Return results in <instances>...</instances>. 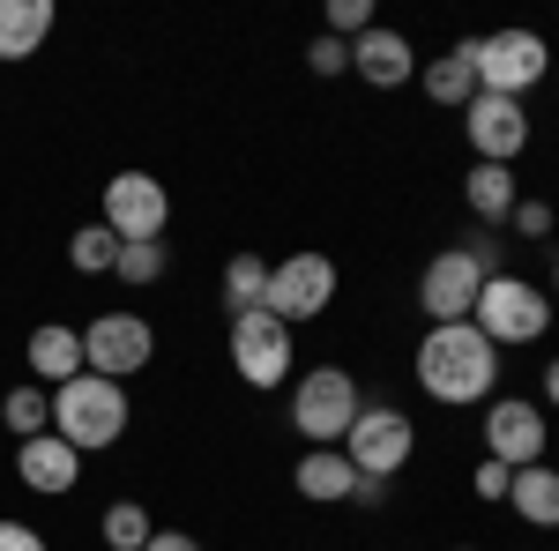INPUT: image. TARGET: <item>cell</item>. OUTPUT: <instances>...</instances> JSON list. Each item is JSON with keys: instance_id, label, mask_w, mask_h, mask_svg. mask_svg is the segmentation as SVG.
Instances as JSON below:
<instances>
[{"instance_id": "obj_1", "label": "cell", "mask_w": 559, "mask_h": 551, "mask_svg": "<svg viewBox=\"0 0 559 551\" xmlns=\"http://www.w3.org/2000/svg\"><path fill=\"white\" fill-rule=\"evenodd\" d=\"M418 387L448 410H471V403H492L500 387V343L477 336V321H448V328H426L418 343Z\"/></svg>"}, {"instance_id": "obj_2", "label": "cell", "mask_w": 559, "mask_h": 551, "mask_svg": "<svg viewBox=\"0 0 559 551\" xmlns=\"http://www.w3.org/2000/svg\"><path fill=\"white\" fill-rule=\"evenodd\" d=\"M128 387L120 381H97V373H75L68 387H52V432L90 455V447H112L120 432H128Z\"/></svg>"}, {"instance_id": "obj_3", "label": "cell", "mask_w": 559, "mask_h": 551, "mask_svg": "<svg viewBox=\"0 0 559 551\" xmlns=\"http://www.w3.org/2000/svg\"><path fill=\"white\" fill-rule=\"evenodd\" d=\"M358 381H350L344 366H313L299 387H292V424H299V440L313 447H344V432L358 424Z\"/></svg>"}, {"instance_id": "obj_4", "label": "cell", "mask_w": 559, "mask_h": 551, "mask_svg": "<svg viewBox=\"0 0 559 551\" xmlns=\"http://www.w3.org/2000/svg\"><path fill=\"white\" fill-rule=\"evenodd\" d=\"M336 298V261L329 254H292V261H269V291H261V313H276L284 328H306L321 321Z\"/></svg>"}, {"instance_id": "obj_5", "label": "cell", "mask_w": 559, "mask_h": 551, "mask_svg": "<svg viewBox=\"0 0 559 551\" xmlns=\"http://www.w3.org/2000/svg\"><path fill=\"white\" fill-rule=\"evenodd\" d=\"M477 336L485 343H545L552 328V298H537V284H522V276H492L485 291H477Z\"/></svg>"}, {"instance_id": "obj_6", "label": "cell", "mask_w": 559, "mask_h": 551, "mask_svg": "<svg viewBox=\"0 0 559 551\" xmlns=\"http://www.w3.org/2000/svg\"><path fill=\"white\" fill-rule=\"evenodd\" d=\"M150 358H157V328H150L142 313H97V321L83 328V366L97 373V381L128 387Z\"/></svg>"}, {"instance_id": "obj_7", "label": "cell", "mask_w": 559, "mask_h": 551, "mask_svg": "<svg viewBox=\"0 0 559 551\" xmlns=\"http://www.w3.org/2000/svg\"><path fill=\"white\" fill-rule=\"evenodd\" d=\"M344 455L358 477H395V469L418 455V424L403 418L395 403H366L358 410V424L344 432Z\"/></svg>"}, {"instance_id": "obj_8", "label": "cell", "mask_w": 559, "mask_h": 551, "mask_svg": "<svg viewBox=\"0 0 559 551\" xmlns=\"http://www.w3.org/2000/svg\"><path fill=\"white\" fill-rule=\"evenodd\" d=\"M120 247L128 239H165V224H173V194H165V179H150V171H112L105 179V216H97Z\"/></svg>"}, {"instance_id": "obj_9", "label": "cell", "mask_w": 559, "mask_h": 551, "mask_svg": "<svg viewBox=\"0 0 559 551\" xmlns=\"http://www.w3.org/2000/svg\"><path fill=\"white\" fill-rule=\"evenodd\" d=\"M545 68H552V45L537 38V31H522V23L477 38V89H492V97H522Z\"/></svg>"}, {"instance_id": "obj_10", "label": "cell", "mask_w": 559, "mask_h": 551, "mask_svg": "<svg viewBox=\"0 0 559 551\" xmlns=\"http://www.w3.org/2000/svg\"><path fill=\"white\" fill-rule=\"evenodd\" d=\"M231 366H239V381L247 387H284L292 381V328L276 321V313H239L231 321Z\"/></svg>"}, {"instance_id": "obj_11", "label": "cell", "mask_w": 559, "mask_h": 551, "mask_svg": "<svg viewBox=\"0 0 559 551\" xmlns=\"http://www.w3.org/2000/svg\"><path fill=\"white\" fill-rule=\"evenodd\" d=\"M463 134H471L477 165H515L522 149H530V112H522V97L477 89L471 105H463Z\"/></svg>"}, {"instance_id": "obj_12", "label": "cell", "mask_w": 559, "mask_h": 551, "mask_svg": "<svg viewBox=\"0 0 559 551\" xmlns=\"http://www.w3.org/2000/svg\"><path fill=\"white\" fill-rule=\"evenodd\" d=\"M545 447H552V424L537 418V403H515V395L485 403V455L492 463L530 469V463H545Z\"/></svg>"}, {"instance_id": "obj_13", "label": "cell", "mask_w": 559, "mask_h": 551, "mask_svg": "<svg viewBox=\"0 0 559 551\" xmlns=\"http://www.w3.org/2000/svg\"><path fill=\"white\" fill-rule=\"evenodd\" d=\"M477 291H485V276H477L471 261L455 254H432L426 261V276H418V306H426V321L432 328H448V321H471L477 313Z\"/></svg>"}, {"instance_id": "obj_14", "label": "cell", "mask_w": 559, "mask_h": 551, "mask_svg": "<svg viewBox=\"0 0 559 551\" xmlns=\"http://www.w3.org/2000/svg\"><path fill=\"white\" fill-rule=\"evenodd\" d=\"M15 477H23L38 500H60V492H75V484H83V455H75L60 432H38V440H23V447H15Z\"/></svg>"}, {"instance_id": "obj_15", "label": "cell", "mask_w": 559, "mask_h": 551, "mask_svg": "<svg viewBox=\"0 0 559 551\" xmlns=\"http://www.w3.org/2000/svg\"><path fill=\"white\" fill-rule=\"evenodd\" d=\"M350 68H358V83L373 89H403L411 75H418V52H411V38L403 31H366V38H350Z\"/></svg>"}, {"instance_id": "obj_16", "label": "cell", "mask_w": 559, "mask_h": 551, "mask_svg": "<svg viewBox=\"0 0 559 551\" xmlns=\"http://www.w3.org/2000/svg\"><path fill=\"white\" fill-rule=\"evenodd\" d=\"M23 358H31V381H38L45 395H52V387H68L75 373H90V366H83V328H68V321H45V328H31Z\"/></svg>"}, {"instance_id": "obj_17", "label": "cell", "mask_w": 559, "mask_h": 551, "mask_svg": "<svg viewBox=\"0 0 559 551\" xmlns=\"http://www.w3.org/2000/svg\"><path fill=\"white\" fill-rule=\"evenodd\" d=\"M292 484H299V500H313V507H336V500H350L358 469H350L344 447H313V455H299Z\"/></svg>"}, {"instance_id": "obj_18", "label": "cell", "mask_w": 559, "mask_h": 551, "mask_svg": "<svg viewBox=\"0 0 559 551\" xmlns=\"http://www.w3.org/2000/svg\"><path fill=\"white\" fill-rule=\"evenodd\" d=\"M52 38V0H0V60H31Z\"/></svg>"}, {"instance_id": "obj_19", "label": "cell", "mask_w": 559, "mask_h": 551, "mask_svg": "<svg viewBox=\"0 0 559 551\" xmlns=\"http://www.w3.org/2000/svg\"><path fill=\"white\" fill-rule=\"evenodd\" d=\"M463 202H471V216L492 231V224H508L522 202V187H515V171L508 165H471V179H463Z\"/></svg>"}, {"instance_id": "obj_20", "label": "cell", "mask_w": 559, "mask_h": 551, "mask_svg": "<svg viewBox=\"0 0 559 551\" xmlns=\"http://www.w3.org/2000/svg\"><path fill=\"white\" fill-rule=\"evenodd\" d=\"M508 507H515L530 529H559V469H552V463L515 469V484H508Z\"/></svg>"}, {"instance_id": "obj_21", "label": "cell", "mask_w": 559, "mask_h": 551, "mask_svg": "<svg viewBox=\"0 0 559 551\" xmlns=\"http://www.w3.org/2000/svg\"><path fill=\"white\" fill-rule=\"evenodd\" d=\"M426 97L432 105H471L477 97V38H463L455 52H440L426 68Z\"/></svg>"}, {"instance_id": "obj_22", "label": "cell", "mask_w": 559, "mask_h": 551, "mask_svg": "<svg viewBox=\"0 0 559 551\" xmlns=\"http://www.w3.org/2000/svg\"><path fill=\"white\" fill-rule=\"evenodd\" d=\"M261 291H269V261H261V254H231V261H224V313H231V321L254 313Z\"/></svg>"}, {"instance_id": "obj_23", "label": "cell", "mask_w": 559, "mask_h": 551, "mask_svg": "<svg viewBox=\"0 0 559 551\" xmlns=\"http://www.w3.org/2000/svg\"><path fill=\"white\" fill-rule=\"evenodd\" d=\"M97 537H105V551H150L157 522H150V507H134V500H112L105 522H97Z\"/></svg>"}, {"instance_id": "obj_24", "label": "cell", "mask_w": 559, "mask_h": 551, "mask_svg": "<svg viewBox=\"0 0 559 551\" xmlns=\"http://www.w3.org/2000/svg\"><path fill=\"white\" fill-rule=\"evenodd\" d=\"M0 424H8L15 440H38V432H52V395H45L38 381H31V387H8V403H0Z\"/></svg>"}, {"instance_id": "obj_25", "label": "cell", "mask_w": 559, "mask_h": 551, "mask_svg": "<svg viewBox=\"0 0 559 551\" xmlns=\"http://www.w3.org/2000/svg\"><path fill=\"white\" fill-rule=\"evenodd\" d=\"M68 261H75L83 276H105V268H120V239H112L105 224H83V231L68 239Z\"/></svg>"}, {"instance_id": "obj_26", "label": "cell", "mask_w": 559, "mask_h": 551, "mask_svg": "<svg viewBox=\"0 0 559 551\" xmlns=\"http://www.w3.org/2000/svg\"><path fill=\"white\" fill-rule=\"evenodd\" d=\"M455 254L471 261V268H477V276H485V284H492V276H508V268H500V261H508V247H500V239H492L485 224H471V231L455 239Z\"/></svg>"}, {"instance_id": "obj_27", "label": "cell", "mask_w": 559, "mask_h": 551, "mask_svg": "<svg viewBox=\"0 0 559 551\" xmlns=\"http://www.w3.org/2000/svg\"><path fill=\"white\" fill-rule=\"evenodd\" d=\"M165 276V239H128L120 247V284H157Z\"/></svg>"}, {"instance_id": "obj_28", "label": "cell", "mask_w": 559, "mask_h": 551, "mask_svg": "<svg viewBox=\"0 0 559 551\" xmlns=\"http://www.w3.org/2000/svg\"><path fill=\"white\" fill-rule=\"evenodd\" d=\"M373 31V0H329V38H366Z\"/></svg>"}, {"instance_id": "obj_29", "label": "cell", "mask_w": 559, "mask_h": 551, "mask_svg": "<svg viewBox=\"0 0 559 551\" xmlns=\"http://www.w3.org/2000/svg\"><path fill=\"white\" fill-rule=\"evenodd\" d=\"M306 68H313L321 83H329V75H344V68H350V45H344V38H329V31H321V38L306 45Z\"/></svg>"}, {"instance_id": "obj_30", "label": "cell", "mask_w": 559, "mask_h": 551, "mask_svg": "<svg viewBox=\"0 0 559 551\" xmlns=\"http://www.w3.org/2000/svg\"><path fill=\"white\" fill-rule=\"evenodd\" d=\"M471 484H477V500H500V507H508V484H515V469H508V463H492V455H485Z\"/></svg>"}, {"instance_id": "obj_31", "label": "cell", "mask_w": 559, "mask_h": 551, "mask_svg": "<svg viewBox=\"0 0 559 551\" xmlns=\"http://www.w3.org/2000/svg\"><path fill=\"white\" fill-rule=\"evenodd\" d=\"M508 224H515L522 239H545V231H552V202H515V216H508Z\"/></svg>"}, {"instance_id": "obj_32", "label": "cell", "mask_w": 559, "mask_h": 551, "mask_svg": "<svg viewBox=\"0 0 559 551\" xmlns=\"http://www.w3.org/2000/svg\"><path fill=\"white\" fill-rule=\"evenodd\" d=\"M0 551H45V537L31 522H0Z\"/></svg>"}, {"instance_id": "obj_33", "label": "cell", "mask_w": 559, "mask_h": 551, "mask_svg": "<svg viewBox=\"0 0 559 551\" xmlns=\"http://www.w3.org/2000/svg\"><path fill=\"white\" fill-rule=\"evenodd\" d=\"M350 500H358V507H388V477H358Z\"/></svg>"}, {"instance_id": "obj_34", "label": "cell", "mask_w": 559, "mask_h": 551, "mask_svg": "<svg viewBox=\"0 0 559 551\" xmlns=\"http://www.w3.org/2000/svg\"><path fill=\"white\" fill-rule=\"evenodd\" d=\"M150 551H202V537H187V529H157Z\"/></svg>"}, {"instance_id": "obj_35", "label": "cell", "mask_w": 559, "mask_h": 551, "mask_svg": "<svg viewBox=\"0 0 559 551\" xmlns=\"http://www.w3.org/2000/svg\"><path fill=\"white\" fill-rule=\"evenodd\" d=\"M545 403H552V410H559V358H552V366H545Z\"/></svg>"}, {"instance_id": "obj_36", "label": "cell", "mask_w": 559, "mask_h": 551, "mask_svg": "<svg viewBox=\"0 0 559 551\" xmlns=\"http://www.w3.org/2000/svg\"><path fill=\"white\" fill-rule=\"evenodd\" d=\"M552 298H559V268H552Z\"/></svg>"}, {"instance_id": "obj_37", "label": "cell", "mask_w": 559, "mask_h": 551, "mask_svg": "<svg viewBox=\"0 0 559 551\" xmlns=\"http://www.w3.org/2000/svg\"><path fill=\"white\" fill-rule=\"evenodd\" d=\"M552 75H559V60H552Z\"/></svg>"}, {"instance_id": "obj_38", "label": "cell", "mask_w": 559, "mask_h": 551, "mask_svg": "<svg viewBox=\"0 0 559 551\" xmlns=\"http://www.w3.org/2000/svg\"><path fill=\"white\" fill-rule=\"evenodd\" d=\"M463 551H477V544H463Z\"/></svg>"}]
</instances>
